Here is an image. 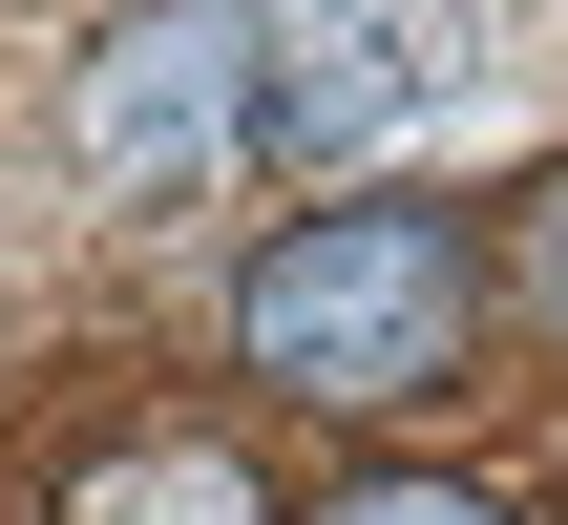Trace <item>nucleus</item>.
I'll return each mask as SVG.
<instances>
[{
  "mask_svg": "<svg viewBox=\"0 0 568 525\" xmlns=\"http://www.w3.org/2000/svg\"><path fill=\"white\" fill-rule=\"evenodd\" d=\"M316 525H506V505H485V484H337Z\"/></svg>",
  "mask_w": 568,
  "mask_h": 525,
  "instance_id": "5",
  "label": "nucleus"
},
{
  "mask_svg": "<svg viewBox=\"0 0 568 525\" xmlns=\"http://www.w3.org/2000/svg\"><path fill=\"white\" fill-rule=\"evenodd\" d=\"M464 316H485V274L443 210H316L232 274V358L274 400H422V379H464Z\"/></svg>",
  "mask_w": 568,
  "mask_h": 525,
  "instance_id": "1",
  "label": "nucleus"
},
{
  "mask_svg": "<svg viewBox=\"0 0 568 525\" xmlns=\"http://www.w3.org/2000/svg\"><path fill=\"white\" fill-rule=\"evenodd\" d=\"M63 525H274V505H253L232 442H105V463L63 484Z\"/></svg>",
  "mask_w": 568,
  "mask_h": 525,
  "instance_id": "4",
  "label": "nucleus"
},
{
  "mask_svg": "<svg viewBox=\"0 0 568 525\" xmlns=\"http://www.w3.org/2000/svg\"><path fill=\"white\" fill-rule=\"evenodd\" d=\"M232 63H253L274 147H379V126L443 105V0H253Z\"/></svg>",
  "mask_w": 568,
  "mask_h": 525,
  "instance_id": "2",
  "label": "nucleus"
},
{
  "mask_svg": "<svg viewBox=\"0 0 568 525\" xmlns=\"http://www.w3.org/2000/svg\"><path fill=\"white\" fill-rule=\"evenodd\" d=\"M527 295H548V337H568V189L527 210Z\"/></svg>",
  "mask_w": 568,
  "mask_h": 525,
  "instance_id": "6",
  "label": "nucleus"
},
{
  "mask_svg": "<svg viewBox=\"0 0 568 525\" xmlns=\"http://www.w3.org/2000/svg\"><path fill=\"white\" fill-rule=\"evenodd\" d=\"M232 126H253V63H232V21H126L63 147H84L105 189H169V168H232Z\"/></svg>",
  "mask_w": 568,
  "mask_h": 525,
  "instance_id": "3",
  "label": "nucleus"
}]
</instances>
